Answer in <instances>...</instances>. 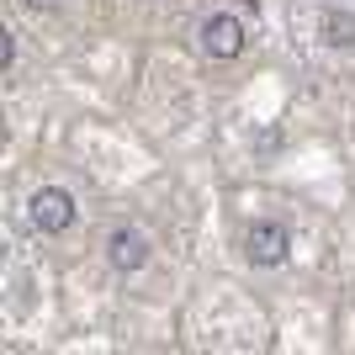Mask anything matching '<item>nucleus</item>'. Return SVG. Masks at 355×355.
Masks as SVG:
<instances>
[{
	"mask_svg": "<svg viewBox=\"0 0 355 355\" xmlns=\"http://www.w3.org/2000/svg\"><path fill=\"white\" fill-rule=\"evenodd\" d=\"M250 254H254V266H276V260L286 254V234H282V228H270V223H266V228H254V234H250Z\"/></svg>",
	"mask_w": 355,
	"mask_h": 355,
	"instance_id": "obj_1",
	"label": "nucleus"
},
{
	"mask_svg": "<svg viewBox=\"0 0 355 355\" xmlns=\"http://www.w3.org/2000/svg\"><path fill=\"white\" fill-rule=\"evenodd\" d=\"M32 223H37V228H48V234H53V228H64V223H69V202H64L59 191L37 196V202H32Z\"/></svg>",
	"mask_w": 355,
	"mask_h": 355,
	"instance_id": "obj_2",
	"label": "nucleus"
},
{
	"mask_svg": "<svg viewBox=\"0 0 355 355\" xmlns=\"http://www.w3.org/2000/svg\"><path fill=\"white\" fill-rule=\"evenodd\" d=\"M112 260H117L122 270H128V266H138V260H144V244H138V239H128V234H122V239H112Z\"/></svg>",
	"mask_w": 355,
	"mask_h": 355,
	"instance_id": "obj_3",
	"label": "nucleus"
}]
</instances>
